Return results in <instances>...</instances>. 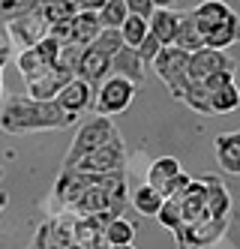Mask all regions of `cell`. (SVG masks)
Here are the masks:
<instances>
[{"label": "cell", "mask_w": 240, "mask_h": 249, "mask_svg": "<svg viewBox=\"0 0 240 249\" xmlns=\"http://www.w3.org/2000/svg\"><path fill=\"white\" fill-rule=\"evenodd\" d=\"M15 66H18V72H21L24 81H33L45 69V63L39 60V54H36V48H21V51H18Z\"/></svg>", "instance_id": "obj_30"}, {"label": "cell", "mask_w": 240, "mask_h": 249, "mask_svg": "<svg viewBox=\"0 0 240 249\" xmlns=\"http://www.w3.org/2000/svg\"><path fill=\"white\" fill-rule=\"evenodd\" d=\"M153 219H159V225H162V228L177 231V228L183 225V213H180L177 198H165V201H162V207H159V213H156Z\"/></svg>", "instance_id": "obj_33"}, {"label": "cell", "mask_w": 240, "mask_h": 249, "mask_svg": "<svg viewBox=\"0 0 240 249\" xmlns=\"http://www.w3.org/2000/svg\"><path fill=\"white\" fill-rule=\"evenodd\" d=\"M123 3H126V9L132 15H141V18H150V12H153L150 0H123Z\"/></svg>", "instance_id": "obj_42"}, {"label": "cell", "mask_w": 240, "mask_h": 249, "mask_svg": "<svg viewBox=\"0 0 240 249\" xmlns=\"http://www.w3.org/2000/svg\"><path fill=\"white\" fill-rule=\"evenodd\" d=\"M90 183H93V174H84L78 168H63L57 183H54V201H57L63 210H72L75 201L87 192Z\"/></svg>", "instance_id": "obj_11"}, {"label": "cell", "mask_w": 240, "mask_h": 249, "mask_svg": "<svg viewBox=\"0 0 240 249\" xmlns=\"http://www.w3.org/2000/svg\"><path fill=\"white\" fill-rule=\"evenodd\" d=\"M90 48H96V51H102V54L114 57L117 51L123 48V36H120V30H117V27H102V33L93 39V45H90Z\"/></svg>", "instance_id": "obj_32"}, {"label": "cell", "mask_w": 240, "mask_h": 249, "mask_svg": "<svg viewBox=\"0 0 240 249\" xmlns=\"http://www.w3.org/2000/svg\"><path fill=\"white\" fill-rule=\"evenodd\" d=\"M93 87H90L84 78H78V75H72L63 87H60V93L54 96L57 99V105L60 108H66L69 114H81V111H87L90 105H93Z\"/></svg>", "instance_id": "obj_12"}, {"label": "cell", "mask_w": 240, "mask_h": 249, "mask_svg": "<svg viewBox=\"0 0 240 249\" xmlns=\"http://www.w3.org/2000/svg\"><path fill=\"white\" fill-rule=\"evenodd\" d=\"M102 33L99 15L96 12H75L72 15V42L78 45H93V39Z\"/></svg>", "instance_id": "obj_22"}, {"label": "cell", "mask_w": 240, "mask_h": 249, "mask_svg": "<svg viewBox=\"0 0 240 249\" xmlns=\"http://www.w3.org/2000/svg\"><path fill=\"white\" fill-rule=\"evenodd\" d=\"M12 48H15V42L9 36V30H6V21L0 18V69L12 60Z\"/></svg>", "instance_id": "obj_40"}, {"label": "cell", "mask_w": 240, "mask_h": 249, "mask_svg": "<svg viewBox=\"0 0 240 249\" xmlns=\"http://www.w3.org/2000/svg\"><path fill=\"white\" fill-rule=\"evenodd\" d=\"M48 27L51 24H48V18L42 15L39 6L30 9V12H24V15H15V18L6 21V30H9V36H12V42L18 48H33L39 39L48 36Z\"/></svg>", "instance_id": "obj_7"}, {"label": "cell", "mask_w": 240, "mask_h": 249, "mask_svg": "<svg viewBox=\"0 0 240 249\" xmlns=\"http://www.w3.org/2000/svg\"><path fill=\"white\" fill-rule=\"evenodd\" d=\"M72 243V219L69 216H51L45 219L33 234L30 249H69Z\"/></svg>", "instance_id": "obj_10"}, {"label": "cell", "mask_w": 240, "mask_h": 249, "mask_svg": "<svg viewBox=\"0 0 240 249\" xmlns=\"http://www.w3.org/2000/svg\"><path fill=\"white\" fill-rule=\"evenodd\" d=\"M240 42V15L231 12L222 24H216L207 33V48H231Z\"/></svg>", "instance_id": "obj_24"}, {"label": "cell", "mask_w": 240, "mask_h": 249, "mask_svg": "<svg viewBox=\"0 0 240 249\" xmlns=\"http://www.w3.org/2000/svg\"><path fill=\"white\" fill-rule=\"evenodd\" d=\"M159 48H162V42L153 36V33H147V36L138 42V54H141V60H144L147 66H150V63H153V57L159 54Z\"/></svg>", "instance_id": "obj_38"}, {"label": "cell", "mask_w": 240, "mask_h": 249, "mask_svg": "<svg viewBox=\"0 0 240 249\" xmlns=\"http://www.w3.org/2000/svg\"><path fill=\"white\" fill-rule=\"evenodd\" d=\"M150 33L162 42V45H174V33H177V12L174 9H153L147 18Z\"/></svg>", "instance_id": "obj_21"}, {"label": "cell", "mask_w": 240, "mask_h": 249, "mask_svg": "<svg viewBox=\"0 0 240 249\" xmlns=\"http://www.w3.org/2000/svg\"><path fill=\"white\" fill-rule=\"evenodd\" d=\"M69 78H72V72H66L63 66H57V63H54V66H45L33 81H27V96L48 102V99H54V96L60 93V87H63Z\"/></svg>", "instance_id": "obj_13"}, {"label": "cell", "mask_w": 240, "mask_h": 249, "mask_svg": "<svg viewBox=\"0 0 240 249\" xmlns=\"http://www.w3.org/2000/svg\"><path fill=\"white\" fill-rule=\"evenodd\" d=\"M36 6H39V0H0V18L9 21L15 15H24Z\"/></svg>", "instance_id": "obj_35"}, {"label": "cell", "mask_w": 240, "mask_h": 249, "mask_svg": "<svg viewBox=\"0 0 240 249\" xmlns=\"http://www.w3.org/2000/svg\"><path fill=\"white\" fill-rule=\"evenodd\" d=\"M150 3H153V9H171L174 0H150Z\"/></svg>", "instance_id": "obj_45"}, {"label": "cell", "mask_w": 240, "mask_h": 249, "mask_svg": "<svg viewBox=\"0 0 240 249\" xmlns=\"http://www.w3.org/2000/svg\"><path fill=\"white\" fill-rule=\"evenodd\" d=\"M69 249H84V246H78V243H72V246H69Z\"/></svg>", "instance_id": "obj_50"}, {"label": "cell", "mask_w": 240, "mask_h": 249, "mask_svg": "<svg viewBox=\"0 0 240 249\" xmlns=\"http://www.w3.org/2000/svg\"><path fill=\"white\" fill-rule=\"evenodd\" d=\"M72 168H78L84 174H114V171H123L126 168V144H123V138L120 132L111 138V141H105L102 147L96 150H90L84 159H78Z\"/></svg>", "instance_id": "obj_6"}, {"label": "cell", "mask_w": 240, "mask_h": 249, "mask_svg": "<svg viewBox=\"0 0 240 249\" xmlns=\"http://www.w3.org/2000/svg\"><path fill=\"white\" fill-rule=\"evenodd\" d=\"M111 75H120V78H126V81H132L138 90L144 87V78H147V63L141 60V54H138V48H129V45H123L117 54L111 57Z\"/></svg>", "instance_id": "obj_14"}, {"label": "cell", "mask_w": 240, "mask_h": 249, "mask_svg": "<svg viewBox=\"0 0 240 249\" xmlns=\"http://www.w3.org/2000/svg\"><path fill=\"white\" fill-rule=\"evenodd\" d=\"M108 249H135V243H120V246H108Z\"/></svg>", "instance_id": "obj_48"}, {"label": "cell", "mask_w": 240, "mask_h": 249, "mask_svg": "<svg viewBox=\"0 0 240 249\" xmlns=\"http://www.w3.org/2000/svg\"><path fill=\"white\" fill-rule=\"evenodd\" d=\"M204 186H207V216H231L234 201H231V192L225 189V183L219 177H204Z\"/></svg>", "instance_id": "obj_19"}, {"label": "cell", "mask_w": 240, "mask_h": 249, "mask_svg": "<svg viewBox=\"0 0 240 249\" xmlns=\"http://www.w3.org/2000/svg\"><path fill=\"white\" fill-rule=\"evenodd\" d=\"M102 3H105V0H75L78 12H99V9H102Z\"/></svg>", "instance_id": "obj_44"}, {"label": "cell", "mask_w": 240, "mask_h": 249, "mask_svg": "<svg viewBox=\"0 0 240 249\" xmlns=\"http://www.w3.org/2000/svg\"><path fill=\"white\" fill-rule=\"evenodd\" d=\"M240 108V90H237V84H225V87H219V90L210 93V111L213 114H231Z\"/></svg>", "instance_id": "obj_27"}, {"label": "cell", "mask_w": 240, "mask_h": 249, "mask_svg": "<svg viewBox=\"0 0 240 249\" xmlns=\"http://www.w3.org/2000/svg\"><path fill=\"white\" fill-rule=\"evenodd\" d=\"M114 135H117V126H114L111 117L93 114L90 120H84L81 126H78V132H75V138H72V144H69V153H66V159H63V168H72L78 159H84L90 150L102 147L105 141H111Z\"/></svg>", "instance_id": "obj_2"}, {"label": "cell", "mask_w": 240, "mask_h": 249, "mask_svg": "<svg viewBox=\"0 0 240 249\" xmlns=\"http://www.w3.org/2000/svg\"><path fill=\"white\" fill-rule=\"evenodd\" d=\"M120 30V36H123V45H129V48H138V42L150 33V27H147V18H141V15H132L129 12L126 15V21L117 27Z\"/></svg>", "instance_id": "obj_28"}, {"label": "cell", "mask_w": 240, "mask_h": 249, "mask_svg": "<svg viewBox=\"0 0 240 249\" xmlns=\"http://www.w3.org/2000/svg\"><path fill=\"white\" fill-rule=\"evenodd\" d=\"M78 120V114H69L60 108L57 99H33V96H9L0 108V129L9 135H30V132H51L66 129Z\"/></svg>", "instance_id": "obj_1"}, {"label": "cell", "mask_w": 240, "mask_h": 249, "mask_svg": "<svg viewBox=\"0 0 240 249\" xmlns=\"http://www.w3.org/2000/svg\"><path fill=\"white\" fill-rule=\"evenodd\" d=\"M231 12H234V9L225 3V0H201V3L192 9L195 21L201 24V30H204V33H210L216 24H222Z\"/></svg>", "instance_id": "obj_20"}, {"label": "cell", "mask_w": 240, "mask_h": 249, "mask_svg": "<svg viewBox=\"0 0 240 249\" xmlns=\"http://www.w3.org/2000/svg\"><path fill=\"white\" fill-rule=\"evenodd\" d=\"M180 102L189 105L195 114H213V111H210V90L204 87V81H189L186 87H183Z\"/></svg>", "instance_id": "obj_26"}, {"label": "cell", "mask_w": 240, "mask_h": 249, "mask_svg": "<svg viewBox=\"0 0 240 249\" xmlns=\"http://www.w3.org/2000/svg\"><path fill=\"white\" fill-rule=\"evenodd\" d=\"M114 219V213H90V216L72 219V240L84 249H108L105 228Z\"/></svg>", "instance_id": "obj_9"}, {"label": "cell", "mask_w": 240, "mask_h": 249, "mask_svg": "<svg viewBox=\"0 0 240 249\" xmlns=\"http://www.w3.org/2000/svg\"><path fill=\"white\" fill-rule=\"evenodd\" d=\"M225 84H234V72H213L207 81H204V87L213 93V90H219V87H225Z\"/></svg>", "instance_id": "obj_43"}, {"label": "cell", "mask_w": 240, "mask_h": 249, "mask_svg": "<svg viewBox=\"0 0 240 249\" xmlns=\"http://www.w3.org/2000/svg\"><path fill=\"white\" fill-rule=\"evenodd\" d=\"M183 168H180V162L174 156H159V159H153L150 162V168H147V183H150L153 189H159V192H165V186H168V180L174 174H180Z\"/></svg>", "instance_id": "obj_25"}, {"label": "cell", "mask_w": 240, "mask_h": 249, "mask_svg": "<svg viewBox=\"0 0 240 249\" xmlns=\"http://www.w3.org/2000/svg\"><path fill=\"white\" fill-rule=\"evenodd\" d=\"M6 201H9V198H6V192H3V189H0V213H3V207H6Z\"/></svg>", "instance_id": "obj_47"}, {"label": "cell", "mask_w": 240, "mask_h": 249, "mask_svg": "<svg viewBox=\"0 0 240 249\" xmlns=\"http://www.w3.org/2000/svg\"><path fill=\"white\" fill-rule=\"evenodd\" d=\"M48 36H51L54 42H60V45L72 42V18H63V21H54V24L48 27Z\"/></svg>", "instance_id": "obj_39"}, {"label": "cell", "mask_w": 240, "mask_h": 249, "mask_svg": "<svg viewBox=\"0 0 240 249\" xmlns=\"http://www.w3.org/2000/svg\"><path fill=\"white\" fill-rule=\"evenodd\" d=\"M0 90H3V69H0Z\"/></svg>", "instance_id": "obj_49"}, {"label": "cell", "mask_w": 240, "mask_h": 249, "mask_svg": "<svg viewBox=\"0 0 240 249\" xmlns=\"http://www.w3.org/2000/svg\"><path fill=\"white\" fill-rule=\"evenodd\" d=\"M228 225H231V216H201L195 222H183L174 231L177 249H207L225 237Z\"/></svg>", "instance_id": "obj_4"}, {"label": "cell", "mask_w": 240, "mask_h": 249, "mask_svg": "<svg viewBox=\"0 0 240 249\" xmlns=\"http://www.w3.org/2000/svg\"><path fill=\"white\" fill-rule=\"evenodd\" d=\"M0 180H3V165H0Z\"/></svg>", "instance_id": "obj_51"}, {"label": "cell", "mask_w": 240, "mask_h": 249, "mask_svg": "<svg viewBox=\"0 0 240 249\" xmlns=\"http://www.w3.org/2000/svg\"><path fill=\"white\" fill-rule=\"evenodd\" d=\"M174 45H177V48H183V51H189V54L207 45V33L201 30V24L195 21L192 9L177 12V33H174Z\"/></svg>", "instance_id": "obj_17"}, {"label": "cell", "mask_w": 240, "mask_h": 249, "mask_svg": "<svg viewBox=\"0 0 240 249\" xmlns=\"http://www.w3.org/2000/svg\"><path fill=\"white\" fill-rule=\"evenodd\" d=\"M174 198L180 204L183 222H195L201 216H207V186H204V180H189V186L180 195H174Z\"/></svg>", "instance_id": "obj_16"}, {"label": "cell", "mask_w": 240, "mask_h": 249, "mask_svg": "<svg viewBox=\"0 0 240 249\" xmlns=\"http://www.w3.org/2000/svg\"><path fill=\"white\" fill-rule=\"evenodd\" d=\"M135 90H138V87L132 81H126L120 75H108L96 87L93 105H90V108H93V114H99V117H117L120 111H126L129 105H132Z\"/></svg>", "instance_id": "obj_5"}, {"label": "cell", "mask_w": 240, "mask_h": 249, "mask_svg": "<svg viewBox=\"0 0 240 249\" xmlns=\"http://www.w3.org/2000/svg\"><path fill=\"white\" fill-rule=\"evenodd\" d=\"M84 48H87V45H78V42H66V45H60L57 66H63L66 72L75 75V69H78V60H81V54H84Z\"/></svg>", "instance_id": "obj_34"}, {"label": "cell", "mask_w": 240, "mask_h": 249, "mask_svg": "<svg viewBox=\"0 0 240 249\" xmlns=\"http://www.w3.org/2000/svg\"><path fill=\"white\" fill-rule=\"evenodd\" d=\"M39 9H42V15L48 18V24L63 21V18H72V15L78 12L75 3H45V6H39Z\"/></svg>", "instance_id": "obj_36"}, {"label": "cell", "mask_w": 240, "mask_h": 249, "mask_svg": "<svg viewBox=\"0 0 240 249\" xmlns=\"http://www.w3.org/2000/svg\"><path fill=\"white\" fill-rule=\"evenodd\" d=\"M213 147H216L219 168L228 171V174H240V129L216 135L213 138Z\"/></svg>", "instance_id": "obj_18"}, {"label": "cell", "mask_w": 240, "mask_h": 249, "mask_svg": "<svg viewBox=\"0 0 240 249\" xmlns=\"http://www.w3.org/2000/svg\"><path fill=\"white\" fill-rule=\"evenodd\" d=\"M237 60L225 48H198L189 54V81H207L213 72H234Z\"/></svg>", "instance_id": "obj_8"}, {"label": "cell", "mask_w": 240, "mask_h": 249, "mask_svg": "<svg viewBox=\"0 0 240 249\" xmlns=\"http://www.w3.org/2000/svg\"><path fill=\"white\" fill-rule=\"evenodd\" d=\"M189 180H192V177H189L186 171H180V174H174L171 180H168V186H165V192H162V195H165V198H174V195H180L183 189L189 186Z\"/></svg>", "instance_id": "obj_41"}, {"label": "cell", "mask_w": 240, "mask_h": 249, "mask_svg": "<svg viewBox=\"0 0 240 249\" xmlns=\"http://www.w3.org/2000/svg\"><path fill=\"white\" fill-rule=\"evenodd\" d=\"M150 66H153V72L162 78V84L171 90V96L180 102L183 87L189 84V51H183L177 45H162Z\"/></svg>", "instance_id": "obj_3"}, {"label": "cell", "mask_w": 240, "mask_h": 249, "mask_svg": "<svg viewBox=\"0 0 240 249\" xmlns=\"http://www.w3.org/2000/svg\"><path fill=\"white\" fill-rule=\"evenodd\" d=\"M33 48H36V54H39V60H42L45 66H54V63H57V54H60V42H54L51 36L39 39V42H36Z\"/></svg>", "instance_id": "obj_37"}, {"label": "cell", "mask_w": 240, "mask_h": 249, "mask_svg": "<svg viewBox=\"0 0 240 249\" xmlns=\"http://www.w3.org/2000/svg\"><path fill=\"white\" fill-rule=\"evenodd\" d=\"M45 3H75V0H39V6H45Z\"/></svg>", "instance_id": "obj_46"}, {"label": "cell", "mask_w": 240, "mask_h": 249, "mask_svg": "<svg viewBox=\"0 0 240 249\" xmlns=\"http://www.w3.org/2000/svg\"><path fill=\"white\" fill-rule=\"evenodd\" d=\"M162 201H165V195L159 189H153L150 183H141V186H135L132 192H129V204H132L141 216H156Z\"/></svg>", "instance_id": "obj_23"}, {"label": "cell", "mask_w": 240, "mask_h": 249, "mask_svg": "<svg viewBox=\"0 0 240 249\" xmlns=\"http://www.w3.org/2000/svg\"><path fill=\"white\" fill-rule=\"evenodd\" d=\"M96 15H99V24H102V27H120V24L126 21L129 9H126L123 0H105L102 9H99Z\"/></svg>", "instance_id": "obj_31"}, {"label": "cell", "mask_w": 240, "mask_h": 249, "mask_svg": "<svg viewBox=\"0 0 240 249\" xmlns=\"http://www.w3.org/2000/svg\"><path fill=\"white\" fill-rule=\"evenodd\" d=\"M105 240L108 246H120V243H132L135 240V225L129 222L126 216H114L105 228Z\"/></svg>", "instance_id": "obj_29"}, {"label": "cell", "mask_w": 240, "mask_h": 249, "mask_svg": "<svg viewBox=\"0 0 240 249\" xmlns=\"http://www.w3.org/2000/svg\"><path fill=\"white\" fill-rule=\"evenodd\" d=\"M75 75H78V78H84V81L96 90V87H99L108 75H111V57L87 45V48H84V54H81V60H78Z\"/></svg>", "instance_id": "obj_15"}]
</instances>
